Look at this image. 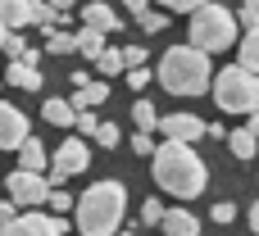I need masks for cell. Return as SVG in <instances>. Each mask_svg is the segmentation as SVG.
<instances>
[{
    "instance_id": "6da1fadb",
    "label": "cell",
    "mask_w": 259,
    "mask_h": 236,
    "mask_svg": "<svg viewBox=\"0 0 259 236\" xmlns=\"http://www.w3.org/2000/svg\"><path fill=\"white\" fill-rule=\"evenodd\" d=\"M155 182H159V191H168V196H178V200H196V196L205 191V182H209V168H205V159L196 155V146H187V141H164L159 155H155Z\"/></svg>"
},
{
    "instance_id": "7a4b0ae2",
    "label": "cell",
    "mask_w": 259,
    "mask_h": 236,
    "mask_svg": "<svg viewBox=\"0 0 259 236\" xmlns=\"http://www.w3.org/2000/svg\"><path fill=\"white\" fill-rule=\"evenodd\" d=\"M77 232L82 236H118L127 214V186L123 182H91L77 196Z\"/></svg>"
},
{
    "instance_id": "3957f363",
    "label": "cell",
    "mask_w": 259,
    "mask_h": 236,
    "mask_svg": "<svg viewBox=\"0 0 259 236\" xmlns=\"http://www.w3.org/2000/svg\"><path fill=\"white\" fill-rule=\"evenodd\" d=\"M159 82H164L168 96H200V91H214L209 55L196 50L191 41H187V45H168L164 59H159Z\"/></svg>"
},
{
    "instance_id": "277c9868",
    "label": "cell",
    "mask_w": 259,
    "mask_h": 236,
    "mask_svg": "<svg viewBox=\"0 0 259 236\" xmlns=\"http://www.w3.org/2000/svg\"><path fill=\"white\" fill-rule=\"evenodd\" d=\"M187 36H191L196 50L219 55V50H228V45H241L246 32H241V14H232V9H223V5L214 0V5H205L200 14H191Z\"/></svg>"
},
{
    "instance_id": "5b68a950",
    "label": "cell",
    "mask_w": 259,
    "mask_h": 236,
    "mask_svg": "<svg viewBox=\"0 0 259 236\" xmlns=\"http://www.w3.org/2000/svg\"><path fill=\"white\" fill-rule=\"evenodd\" d=\"M209 96L223 114H246L250 118V114H259V73L241 68V64H228V68H219Z\"/></svg>"
},
{
    "instance_id": "8992f818",
    "label": "cell",
    "mask_w": 259,
    "mask_h": 236,
    "mask_svg": "<svg viewBox=\"0 0 259 236\" xmlns=\"http://www.w3.org/2000/svg\"><path fill=\"white\" fill-rule=\"evenodd\" d=\"M5 186H9V200H18L23 209H41V205H50V196H55V182H50L46 173H27V168H14V173L5 177Z\"/></svg>"
},
{
    "instance_id": "52a82bcc",
    "label": "cell",
    "mask_w": 259,
    "mask_h": 236,
    "mask_svg": "<svg viewBox=\"0 0 259 236\" xmlns=\"http://www.w3.org/2000/svg\"><path fill=\"white\" fill-rule=\"evenodd\" d=\"M87 164H91V150L82 146V136H68L59 150H55V159H50V182L59 186V182H68V177H77V173H87Z\"/></svg>"
},
{
    "instance_id": "ba28073f",
    "label": "cell",
    "mask_w": 259,
    "mask_h": 236,
    "mask_svg": "<svg viewBox=\"0 0 259 236\" xmlns=\"http://www.w3.org/2000/svg\"><path fill=\"white\" fill-rule=\"evenodd\" d=\"M0 236H64V218H55V214H23V218L5 223Z\"/></svg>"
},
{
    "instance_id": "9c48e42d",
    "label": "cell",
    "mask_w": 259,
    "mask_h": 236,
    "mask_svg": "<svg viewBox=\"0 0 259 236\" xmlns=\"http://www.w3.org/2000/svg\"><path fill=\"white\" fill-rule=\"evenodd\" d=\"M159 132H164L168 141H187V146H196L200 136H209V123L196 118V114H168V118L159 123Z\"/></svg>"
},
{
    "instance_id": "30bf717a",
    "label": "cell",
    "mask_w": 259,
    "mask_h": 236,
    "mask_svg": "<svg viewBox=\"0 0 259 236\" xmlns=\"http://www.w3.org/2000/svg\"><path fill=\"white\" fill-rule=\"evenodd\" d=\"M23 141H27V118H23V109L14 100H5L0 105V146L5 150H23Z\"/></svg>"
},
{
    "instance_id": "8fae6325",
    "label": "cell",
    "mask_w": 259,
    "mask_h": 236,
    "mask_svg": "<svg viewBox=\"0 0 259 236\" xmlns=\"http://www.w3.org/2000/svg\"><path fill=\"white\" fill-rule=\"evenodd\" d=\"M36 64H41V55H36V50H27L23 59H14V64L5 68L9 86H18V91H41V82H46V77H41V68H36Z\"/></svg>"
},
{
    "instance_id": "7c38bea8",
    "label": "cell",
    "mask_w": 259,
    "mask_h": 236,
    "mask_svg": "<svg viewBox=\"0 0 259 236\" xmlns=\"http://www.w3.org/2000/svg\"><path fill=\"white\" fill-rule=\"evenodd\" d=\"M82 23H87V27H96V32H105V36H109V32H118V14H114L105 0H91V5L82 9Z\"/></svg>"
},
{
    "instance_id": "4fadbf2b",
    "label": "cell",
    "mask_w": 259,
    "mask_h": 236,
    "mask_svg": "<svg viewBox=\"0 0 259 236\" xmlns=\"http://www.w3.org/2000/svg\"><path fill=\"white\" fill-rule=\"evenodd\" d=\"M0 23H5V32L32 27V0H0Z\"/></svg>"
},
{
    "instance_id": "5bb4252c",
    "label": "cell",
    "mask_w": 259,
    "mask_h": 236,
    "mask_svg": "<svg viewBox=\"0 0 259 236\" xmlns=\"http://www.w3.org/2000/svg\"><path fill=\"white\" fill-rule=\"evenodd\" d=\"M164 236H200V218L191 209H168L164 214Z\"/></svg>"
},
{
    "instance_id": "9a60e30c",
    "label": "cell",
    "mask_w": 259,
    "mask_h": 236,
    "mask_svg": "<svg viewBox=\"0 0 259 236\" xmlns=\"http://www.w3.org/2000/svg\"><path fill=\"white\" fill-rule=\"evenodd\" d=\"M41 118L50 127H77V105L73 100H46L41 105Z\"/></svg>"
},
{
    "instance_id": "2e32d148",
    "label": "cell",
    "mask_w": 259,
    "mask_h": 236,
    "mask_svg": "<svg viewBox=\"0 0 259 236\" xmlns=\"http://www.w3.org/2000/svg\"><path fill=\"white\" fill-rule=\"evenodd\" d=\"M105 50H109V45H105V32H96V27H87V23H82V27H77V55H87V59L96 64Z\"/></svg>"
},
{
    "instance_id": "e0dca14e",
    "label": "cell",
    "mask_w": 259,
    "mask_h": 236,
    "mask_svg": "<svg viewBox=\"0 0 259 236\" xmlns=\"http://www.w3.org/2000/svg\"><path fill=\"white\" fill-rule=\"evenodd\" d=\"M46 164H50V159H46V146H41L36 136H27L23 150H18V168H27V173H46Z\"/></svg>"
},
{
    "instance_id": "ac0fdd59",
    "label": "cell",
    "mask_w": 259,
    "mask_h": 236,
    "mask_svg": "<svg viewBox=\"0 0 259 236\" xmlns=\"http://www.w3.org/2000/svg\"><path fill=\"white\" fill-rule=\"evenodd\" d=\"M105 100H109V82H91V86L73 91V105H77V114H82V109H96V105H105Z\"/></svg>"
},
{
    "instance_id": "d6986e66",
    "label": "cell",
    "mask_w": 259,
    "mask_h": 236,
    "mask_svg": "<svg viewBox=\"0 0 259 236\" xmlns=\"http://www.w3.org/2000/svg\"><path fill=\"white\" fill-rule=\"evenodd\" d=\"M237 64L250 68V73H259V27L241 36V45H237Z\"/></svg>"
},
{
    "instance_id": "ffe728a7",
    "label": "cell",
    "mask_w": 259,
    "mask_h": 236,
    "mask_svg": "<svg viewBox=\"0 0 259 236\" xmlns=\"http://www.w3.org/2000/svg\"><path fill=\"white\" fill-rule=\"evenodd\" d=\"M228 150H232L237 159H255V150H259V136L250 132V127H241V132H232V136H228Z\"/></svg>"
},
{
    "instance_id": "44dd1931",
    "label": "cell",
    "mask_w": 259,
    "mask_h": 236,
    "mask_svg": "<svg viewBox=\"0 0 259 236\" xmlns=\"http://www.w3.org/2000/svg\"><path fill=\"white\" fill-rule=\"evenodd\" d=\"M132 118H137V132H155L164 118L155 114V105L150 100H132Z\"/></svg>"
},
{
    "instance_id": "7402d4cb",
    "label": "cell",
    "mask_w": 259,
    "mask_h": 236,
    "mask_svg": "<svg viewBox=\"0 0 259 236\" xmlns=\"http://www.w3.org/2000/svg\"><path fill=\"white\" fill-rule=\"evenodd\" d=\"M77 50V32H50L46 36V55H73Z\"/></svg>"
},
{
    "instance_id": "603a6c76",
    "label": "cell",
    "mask_w": 259,
    "mask_h": 236,
    "mask_svg": "<svg viewBox=\"0 0 259 236\" xmlns=\"http://www.w3.org/2000/svg\"><path fill=\"white\" fill-rule=\"evenodd\" d=\"M96 68H100L105 77H114V73H127V50H105V55L96 59Z\"/></svg>"
},
{
    "instance_id": "cb8c5ba5",
    "label": "cell",
    "mask_w": 259,
    "mask_h": 236,
    "mask_svg": "<svg viewBox=\"0 0 259 236\" xmlns=\"http://www.w3.org/2000/svg\"><path fill=\"white\" fill-rule=\"evenodd\" d=\"M137 27H141L146 36H155V32H164V27H168V14L150 9V14H141V18H137Z\"/></svg>"
},
{
    "instance_id": "d4e9b609",
    "label": "cell",
    "mask_w": 259,
    "mask_h": 236,
    "mask_svg": "<svg viewBox=\"0 0 259 236\" xmlns=\"http://www.w3.org/2000/svg\"><path fill=\"white\" fill-rule=\"evenodd\" d=\"M132 150H137L141 159H155V155H159V141H155V132H137V136H132Z\"/></svg>"
},
{
    "instance_id": "484cf974",
    "label": "cell",
    "mask_w": 259,
    "mask_h": 236,
    "mask_svg": "<svg viewBox=\"0 0 259 236\" xmlns=\"http://www.w3.org/2000/svg\"><path fill=\"white\" fill-rule=\"evenodd\" d=\"M137 214H141V223H146V227H164V214H168V209H164L159 200H146Z\"/></svg>"
},
{
    "instance_id": "4316f807",
    "label": "cell",
    "mask_w": 259,
    "mask_h": 236,
    "mask_svg": "<svg viewBox=\"0 0 259 236\" xmlns=\"http://www.w3.org/2000/svg\"><path fill=\"white\" fill-rule=\"evenodd\" d=\"M0 41H5V55H9V64H14V59H23V55H27V50H32V45H27V41H23V36H18V32H5V36H0Z\"/></svg>"
},
{
    "instance_id": "83f0119b",
    "label": "cell",
    "mask_w": 259,
    "mask_h": 236,
    "mask_svg": "<svg viewBox=\"0 0 259 236\" xmlns=\"http://www.w3.org/2000/svg\"><path fill=\"white\" fill-rule=\"evenodd\" d=\"M164 9H173V14H200L205 5H214V0H159Z\"/></svg>"
},
{
    "instance_id": "f1b7e54d",
    "label": "cell",
    "mask_w": 259,
    "mask_h": 236,
    "mask_svg": "<svg viewBox=\"0 0 259 236\" xmlns=\"http://www.w3.org/2000/svg\"><path fill=\"white\" fill-rule=\"evenodd\" d=\"M73 132H77V136H96V132H100V118H96L91 109H82V114H77V127H73Z\"/></svg>"
},
{
    "instance_id": "f546056e",
    "label": "cell",
    "mask_w": 259,
    "mask_h": 236,
    "mask_svg": "<svg viewBox=\"0 0 259 236\" xmlns=\"http://www.w3.org/2000/svg\"><path fill=\"white\" fill-rule=\"evenodd\" d=\"M241 27H246V32L259 27V0H241Z\"/></svg>"
},
{
    "instance_id": "4dcf8cb0",
    "label": "cell",
    "mask_w": 259,
    "mask_h": 236,
    "mask_svg": "<svg viewBox=\"0 0 259 236\" xmlns=\"http://www.w3.org/2000/svg\"><path fill=\"white\" fill-rule=\"evenodd\" d=\"M118 136H123V132H118V123H100V132H96V141H100L105 150H114V146H118Z\"/></svg>"
},
{
    "instance_id": "1f68e13d",
    "label": "cell",
    "mask_w": 259,
    "mask_h": 236,
    "mask_svg": "<svg viewBox=\"0 0 259 236\" xmlns=\"http://www.w3.org/2000/svg\"><path fill=\"white\" fill-rule=\"evenodd\" d=\"M46 209H55V218H64V214H68V209H77V205H73V196H68V191H55Z\"/></svg>"
},
{
    "instance_id": "d6a6232c",
    "label": "cell",
    "mask_w": 259,
    "mask_h": 236,
    "mask_svg": "<svg viewBox=\"0 0 259 236\" xmlns=\"http://www.w3.org/2000/svg\"><path fill=\"white\" fill-rule=\"evenodd\" d=\"M209 218H214V223L223 227V223H232V218H237V205H232V200H219V205L209 209Z\"/></svg>"
},
{
    "instance_id": "836d02e7",
    "label": "cell",
    "mask_w": 259,
    "mask_h": 236,
    "mask_svg": "<svg viewBox=\"0 0 259 236\" xmlns=\"http://www.w3.org/2000/svg\"><path fill=\"white\" fill-rule=\"evenodd\" d=\"M127 86H132V91H146V86H150V68H132V73H127Z\"/></svg>"
},
{
    "instance_id": "e575fe53",
    "label": "cell",
    "mask_w": 259,
    "mask_h": 236,
    "mask_svg": "<svg viewBox=\"0 0 259 236\" xmlns=\"http://www.w3.org/2000/svg\"><path fill=\"white\" fill-rule=\"evenodd\" d=\"M132 68H146V50L141 45H127V73Z\"/></svg>"
},
{
    "instance_id": "d590c367",
    "label": "cell",
    "mask_w": 259,
    "mask_h": 236,
    "mask_svg": "<svg viewBox=\"0 0 259 236\" xmlns=\"http://www.w3.org/2000/svg\"><path fill=\"white\" fill-rule=\"evenodd\" d=\"M123 5H127V9H132L137 18H141V14H150V0H123Z\"/></svg>"
},
{
    "instance_id": "8d00e7d4",
    "label": "cell",
    "mask_w": 259,
    "mask_h": 236,
    "mask_svg": "<svg viewBox=\"0 0 259 236\" xmlns=\"http://www.w3.org/2000/svg\"><path fill=\"white\" fill-rule=\"evenodd\" d=\"M50 5H55V9H59V14H68V9H73V5H77V0H50Z\"/></svg>"
},
{
    "instance_id": "74e56055",
    "label": "cell",
    "mask_w": 259,
    "mask_h": 236,
    "mask_svg": "<svg viewBox=\"0 0 259 236\" xmlns=\"http://www.w3.org/2000/svg\"><path fill=\"white\" fill-rule=\"evenodd\" d=\"M250 232L259 236V205H255V209H250Z\"/></svg>"
},
{
    "instance_id": "f35d334b",
    "label": "cell",
    "mask_w": 259,
    "mask_h": 236,
    "mask_svg": "<svg viewBox=\"0 0 259 236\" xmlns=\"http://www.w3.org/2000/svg\"><path fill=\"white\" fill-rule=\"evenodd\" d=\"M250 132H255V136H259V114H250Z\"/></svg>"
},
{
    "instance_id": "ab89813d",
    "label": "cell",
    "mask_w": 259,
    "mask_h": 236,
    "mask_svg": "<svg viewBox=\"0 0 259 236\" xmlns=\"http://www.w3.org/2000/svg\"><path fill=\"white\" fill-rule=\"evenodd\" d=\"M118 236H137V232H118Z\"/></svg>"
}]
</instances>
